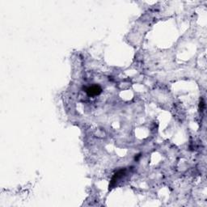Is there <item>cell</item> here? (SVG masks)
Instances as JSON below:
<instances>
[{
	"instance_id": "1",
	"label": "cell",
	"mask_w": 207,
	"mask_h": 207,
	"mask_svg": "<svg viewBox=\"0 0 207 207\" xmlns=\"http://www.w3.org/2000/svg\"><path fill=\"white\" fill-rule=\"evenodd\" d=\"M85 92H87V94L89 96V97H97V96H99L100 93L102 92V88L100 87V86L97 84L92 85L90 87H87L86 89H85Z\"/></svg>"
},
{
	"instance_id": "2",
	"label": "cell",
	"mask_w": 207,
	"mask_h": 207,
	"mask_svg": "<svg viewBox=\"0 0 207 207\" xmlns=\"http://www.w3.org/2000/svg\"><path fill=\"white\" fill-rule=\"evenodd\" d=\"M125 170L124 169V170H120V171H118L117 173L114 174V176H113V177L112 178V181H111V183H110V185H109V187H112V186H113L114 185L116 184V182L119 180V179L120 178V177H122L123 175L125 174Z\"/></svg>"
},
{
	"instance_id": "3",
	"label": "cell",
	"mask_w": 207,
	"mask_h": 207,
	"mask_svg": "<svg viewBox=\"0 0 207 207\" xmlns=\"http://www.w3.org/2000/svg\"><path fill=\"white\" fill-rule=\"evenodd\" d=\"M199 109H200L201 112H202L205 109V102H204V100L203 99L201 100L200 104H199Z\"/></svg>"
}]
</instances>
